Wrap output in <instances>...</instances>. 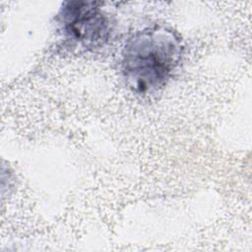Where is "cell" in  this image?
<instances>
[{
    "instance_id": "6da1fadb",
    "label": "cell",
    "mask_w": 252,
    "mask_h": 252,
    "mask_svg": "<svg viewBox=\"0 0 252 252\" xmlns=\"http://www.w3.org/2000/svg\"><path fill=\"white\" fill-rule=\"evenodd\" d=\"M183 38L174 29L153 25L126 39L120 71L127 87L136 94H153L166 86L184 55Z\"/></svg>"
},
{
    "instance_id": "7a4b0ae2",
    "label": "cell",
    "mask_w": 252,
    "mask_h": 252,
    "mask_svg": "<svg viewBox=\"0 0 252 252\" xmlns=\"http://www.w3.org/2000/svg\"><path fill=\"white\" fill-rule=\"evenodd\" d=\"M54 20L63 46L73 51L98 50L111 36L112 21L100 2H64Z\"/></svg>"
}]
</instances>
